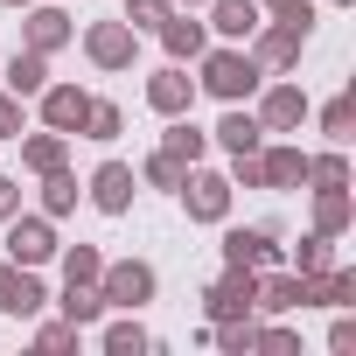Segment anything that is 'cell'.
<instances>
[{"label": "cell", "instance_id": "cell-14", "mask_svg": "<svg viewBox=\"0 0 356 356\" xmlns=\"http://www.w3.org/2000/svg\"><path fill=\"white\" fill-rule=\"evenodd\" d=\"M49 293H42V280H35V266H0V314H35Z\"/></svg>", "mask_w": 356, "mask_h": 356}, {"label": "cell", "instance_id": "cell-35", "mask_svg": "<svg viewBox=\"0 0 356 356\" xmlns=\"http://www.w3.org/2000/svg\"><path fill=\"white\" fill-rule=\"evenodd\" d=\"M328 245H335V238H321V231H314V238H300V245H293V273H321V266H335V259H328Z\"/></svg>", "mask_w": 356, "mask_h": 356}, {"label": "cell", "instance_id": "cell-37", "mask_svg": "<svg viewBox=\"0 0 356 356\" xmlns=\"http://www.w3.org/2000/svg\"><path fill=\"white\" fill-rule=\"evenodd\" d=\"M29 133V119H22V98L15 91H0V140H22Z\"/></svg>", "mask_w": 356, "mask_h": 356}, {"label": "cell", "instance_id": "cell-39", "mask_svg": "<svg viewBox=\"0 0 356 356\" xmlns=\"http://www.w3.org/2000/svg\"><path fill=\"white\" fill-rule=\"evenodd\" d=\"M328 349H335V356H356V321H349V314L328 328Z\"/></svg>", "mask_w": 356, "mask_h": 356}, {"label": "cell", "instance_id": "cell-13", "mask_svg": "<svg viewBox=\"0 0 356 356\" xmlns=\"http://www.w3.org/2000/svg\"><path fill=\"white\" fill-rule=\"evenodd\" d=\"M147 105L161 112V119H182L189 105H196V77L175 63V70H161V77H147Z\"/></svg>", "mask_w": 356, "mask_h": 356}, {"label": "cell", "instance_id": "cell-41", "mask_svg": "<svg viewBox=\"0 0 356 356\" xmlns=\"http://www.w3.org/2000/svg\"><path fill=\"white\" fill-rule=\"evenodd\" d=\"M259 8H273V15H307L314 0H259Z\"/></svg>", "mask_w": 356, "mask_h": 356}, {"label": "cell", "instance_id": "cell-2", "mask_svg": "<svg viewBox=\"0 0 356 356\" xmlns=\"http://www.w3.org/2000/svg\"><path fill=\"white\" fill-rule=\"evenodd\" d=\"M259 63H252V49H203V77H196V91H210V98H224V105H245L252 91H259Z\"/></svg>", "mask_w": 356, "mask_h": 356}, {"label": "cell", "instance_id": "cell-34", "mask_svg": "<svg viewBox=\"0 0 356 356\" xmlns=\"http://www.w3.org/2000/svg\"><path fill=\"white\" fill-rule=\"evenodd\" d=\"M168 15H175V0H126V29H133V35H140V29H161Z\"/></svg>", "mask_w": 356, "mask_h": 356}, {"label": "cell", "instance_id": "cell-24", "mask_svg": "<svg viewBox=\"0 0 356 356\" xmlns=\"http://www.w3.org/2000/svg\"><path fill=\"white\" fill-rule=\"evenodd\" d=\"M49 84V56H35V49H15V63H8V91L15 98H35Z\"/></svg>", "mask_w": 356, "mask_h": 356}, {"label": "cell", "instance_id": "cell-44", "mask_svg": "<svg viewBox=\"0 0 356 356\" xmlns=\"http://www.w3.org/2000/svg\"><path fill=\"white\" fill-rule=\"evenodd\" d=\"M335 8H349V0H335Z\"/></svg>", "mask_w": 356, "mask_h": 356}, {"label": "cell", "instance_id": "cell-29", "mask_svg": "<svg viewBox=\"0 0 356 356\" xmlns=\"http://www.w3.org/2000/svg\"><path fill=\"white\" fill-rule=\"evenodd\" d=\"M126 133V112L112 105V98H91V112H84V140H119Z\"/></svg>", "mask_w": 356, "mask_h": 356}, {"label": "cell", "instance_id": "cell-11", "mask_svg": "<svg viewBox=\"0 0 356 356\" xmlns=\"http://www.w3.org/2000/svg\"><path fill=\"white\" fill-rule=\"evenodd\" d=\"M307 307V273H259V300H252V314H300Z\"/></svg>", "mask_w": 356, "mask_h": 356}, {"label": "cell", "instance_id": "cell-16", "mask_svg": "<svg viewBox=\"0 0 356 356\" xmlns=\"http://www.w3.org/2000/svg\"><path fill=\"white\" fill-rule=\"evenodd\" d=\"M91 203H98L105 217H126V210H133V168H126V161H105V168L91 175Z\"/></svg>", "mask_w": 356, "mask_h": 356}, {"label": "cell", "instance_id": "cell-8", "mask_svg": "<svg viewBox=\"0 0 356 356\" xmlns=\"http://www.w3.org/2000/svg\"><path fill=\"white\" fill-rule=\"evenodd\" d=\"M84 56H91L98 70H133L140 35H133L126 22H91V29H84Z\"/></svg>", "mask_w": 356, "mask_h": 356}, {"label": "cell", "instance_id": "cell-15", "mask_svg": "<svg viewBox=\"0 0 356 356\" xmlns=\"http://www.w3.org/2000/svg\"><path fill=\"white\" fill-rule=\"evenodd\" d=\"M300 119H307V91H300V84H273V91L259 98V126H266V133H293Z\"/></svg>", "mask_w": 356, "mask_h": 356}, {"label": "cell", "instance_id": "cell-36", "mask_svg": "<svg viewBox=\"0 0 356 356\" xmlns=\"http://www.w3.org/2000/svg\"><path fill=\"white\" fill-rule=\"evenodd\" d=\"M259 356H300V335L293 328H259Z\"/></svg>", "mask_w": 356, "mask_h": 356}, {"label": "cell", "instance_id": "cell-19", "mask_svg": "<svg viewBox=\"0 0 356 356\" xmlns=\"http://www.w3.org/2000/svg\"><path fill=\"white\" fill-rule=\"evenodd\" d=\"M63 161H70V133H49V126H42V133L22 140V168H29V175H49V168H63Z\"/></svg>", "mask_w": 356, "mask_h": 356}, {"label": "cell", "instance_id": "cell-18", "mask_svg": "<svg viewBox=\"0 0 356 356\" xmlns=\"http://www.w3.org/2000/svg\"><path fill=\"white\" fill-rule=\"evenodd\" d=\"M349 300H356V273H349V266L307 273V307H349Z\"/></svg>", "mask_w": 356, "mask_h": 356}, {"label": "cell", "instance_id": "cell-42", "mask_svg": "<svg viewBox=\"0 0 356 356\" xmlns=\"http://www.w3.org/2000/svg\"><path fill=\"white\" fill-rule=\"evenodd\" d=\"M175 8H210V0H175Z\"/></svg>", "mask_w": 356, "mask_h": 356}, {"label": "cell", "instance_id": "cell-25", "mask_svg": "<svg viewBox=\"0 0 356 356\" xmlns=\"http://www.w3.org/2000/svg\"><path fill=\"white\" fill-rule=\"evenodd\" d=\"M77 210V175L70 168H49L42 175V217H70Z\"/></svg>", "mask_w": 356, "mask_h": 356}, {"label": "cell", "instance_id": "cell-27", "mask_svg": "<svg viewBox=\"0 0 356 356\" xmlns=\"http://www.w3.org/2000/svg\"><path fill=\"white\" fill-rule=\"evenodd\" d=\"M56 307H63V321L91 328V321L105 314V293H98V286H63V300H56Z\"/></svg>", "mask_w": 356, "mask_h": 356}, {"label": "cell", "instance_id": "cell-17", "mask_svg": "<svg viewBox=\"0 0 356 356\" xmlns=\"http://www.w3.org/2000/svg\"><path fill=\"white\" fill-rule=\"evenodd\" d=\"M224 154H259L266 147V126H259V112H245V105H231L224 119H217V133H210Z\"/></svg>", "mask_w": 356, "mask_h": 356}, {"label": "cell", "instance_id": "cell-9", "mask_svg": "<svg viewBox=\"0 0 356 356\" xmlns=\"http://www.w3.org/2000/svg\"><path fill=\"white\" fill-rule=\"evenodd\" d=\"M8 259L15 266H49L56 259V231H49V217H8Z\"/></svg>", "mask_w": 356, "mask_h": 356}, {"label": "cell", "instance_id": "cell-23", "mask_svg": "<svg viewBox=\"0 0 356 356\" xmlns=\"http://www.w3.org/2000/svg\"><path fill=\"white\" fill-rule=\"evenodd\" d=\"M161 147H168L175 161H182V168H196V161L210 154V133H203V126H196V119L182 112V119H175V126H168V140H161Z\"/></svg>", "mask_w": 356, "mask_h": 356}, {"label": "cell", "instance_id": "cell-6", "mask_svg": "<svg viewBox=\"0 0 356 356\" xmlns=\"http://www.w3.org/2000/svg\"><path fill=\"white\" fill-rule=\"evenodd\" d=\"M224 266H245V273H273L280 266V231L273 224H238V231H224Z\"/></svg>", "mask_w": 356, "mask_h": 356}, {"label": "cell", "instance_id": "cell-12", "mask_svg": "<svg viewBox=\"0 0 356 356\" xmlns=\"http://www.w3.org/2000/svg\"><path fill=\"white\" fill-rule=\"evenodd\" d=\"M252 161H259V189H293V182H307V154H300V147H286V140L259 147Z\"/></svg>", "mask_w": 356, "mask_h": 356}, {"label": "cell", "instance_id": "cell-5", "mask_svg": "<svg viewBox=\"0 0 356 356\" xmlns=\"http://www.w3.org/2000/svg\"><path fill=\"white\" fill-rule=\"evenodd\" d=\"M252 300H259V273L224 266V280L203 293V314H210V328H217V321H245V314H252Z\"/></svg>", "mask_w": 356, "mask_h": 356}, {"label": "cell", "instance_id": "cell-26", "mask_svg": "<svg viewBox=\"0 0 356 356\" xmlns=\"http://www.w3.org/2000/svg\"><path fill=\"white\" fill-rule=\"evenodd\" d=\"M98 273H105V252L98 245H70L63 252V286H98Z\"/></svg>", "mask_w": 356, "mask_h": 356}, {"label": "cell", "instance_id": "cell-21", "mask_svg": "<svg viewBox=\"0 0 356 356\" xmlns=\"http://www.w3.org/2000/svg\"><path fill=\"white\" fill-rule=\"evenodd\" d=\"M210 29L231 35V42H245L259 29V0H210Z\"/></svg>", "mask_w": 356, "mask_h": 356}, {"label": "cell", "instance_id": "cell-28", "mask_svg": "<svg viewBox=\"0 0 356 356\" xmlns=\"http://www.w3.org/2000/svg\"><path fill=\"white\" fill-rule=\"evenodd\" d=\"M307 182H314V189H349V161H342V147L307 154Z\"/></svg>", "mask_w": 356, "mask_h": 356}, {"label": "cell", "instance_id": "cell-30", "mask_svg": "<svg viewBox=\"0 0 356 356\" xmlns=\"http://www.w3.org/2000/svg\"><path fill=\"white\" fill-rule=\"evenodd\" d=\"M217 349L224 356H259V321L245 314V321H217Z\"/></svg>", "mask_w": 356, "mask_h": 356}, {"label": "cell", "instance_id": "cell-33", "mask_svg": "<svg viewBox=\"0 0 356 356\" xmlns=\"http://www.w3.org/2000/svg\"><path fill=\"white\" fill-rule=\"evenodd\" d=\"M140 175H147V182H154V189H182V175H189V168H182V161H175V154H168V147H154V154H147V168H140Z\"/></svg>", "mask_w": 356, "mask_h": 356}, {"label": "cell", "instance_id": "cell-4", "mask_svg": "<svg viewBox=\"0 0 356 356\" xmlns=\"http://www.w3.org/2000/svg\"><path fill=\"white\" fill-rule=\"evenodd\" d=\"M98 293H105V307H147L154 300V266L147 259H119V266H105L98 273Z\"/></svg>", "mask_w": 356, "mask_h": 356}, {"label": "cell", "instance_id": "cell-3", "mask_svg": "<svg viewBox=\"0 0 356 356\" xmlns=\"http://www.w3.org/2000/svg\"><path fill=\"white\" fill-rule=\"evenodd\" d=\"M182 210H189V224H224L231 217V175H210V168H189L182 175Z\"/></svg>", "mask_w": 356, "mask_h": 356}, {"label": "cell", "instance_id": "cell-20", "mask_svg": "<svg viewBox=\"0 0 356 356\" xmlns=\"http://www.w3.org/2000/svg\"><path fill=\"white\" fill-rule=\"evenodd\" d=\"M161 42H168V56H175V63H189V56H203V49H210V29H203V22H189V15H168V22H161Z\"/></svg>", "mask_w": 356, "mask_h": 356}, {"label": "cell", "instance_id": "cell-43", "mask_svg": "<svg viewBox=\"0 0 356 356\" xmlns=\"http://www.w3.org/2000/svg\"><path fill=\"white\" fill-rule=\"evenodd\" d=\"M0 8H29V0H0Z\"/></svg>", "mask_w": 356, "mask_h": 356}, {"label": "cell", "instance_id": "cell-7", "mask_svg": "<svg viewBox=\"0 0 356 356\" xmlns=\"http://www.w3.org/2000/svg\"><path fill=\"white\" fill-rule=\"evenodd\" d=\"M70 42H77V22H70L63 8H35V0H29V15H22V49L56 56V49H70Z\"/></svg>", "mask_w": 356, "mask_h": 356}, {"label": "cell", "instance_id": "cell-38", "mask_svg": "<svg viewBox=\"0 0 356 356\" xmlns=\"http://www.w3.org/2000/svg\"><path fill=\"white\" fill-rule=\"evenodd\" d=\"M35 349H77V321H49V328H35Z\"/></svg>", "mask_w": 356, "mask_h": 356}, {"label": "cell", "instance_id": "cell-10", "mask_svg": "<svg viewBox=\"0 0 356 356\" xmlns=\"http://www.w3.org/2000/svg\"><path fill=\"white\" fill-rule=\"evenodd\" d=\"M35 105H42V126H49V133H84L91 91H77V84H42V91H35Z\"/></svg>", "mask_w": 356, "mask_h": 356}, {"label": "cell", "instance_id": "cell-32", "mask_svg": "<svg viewBox=\"0 0 356 356\" xmlns=\"http://www.w3.org/2000/svg\"><path fill=\"white\" fill-rule=\"evenodd\" d=\"M349 126H356V91H342V98L321 105V133L328 140H349Z\"/></svg>", "mask_w": 356, "mask_h": 356}, {"label": "cell", "instance_id": "cell-22", "mask_svg": "<svg viewBox=\"0 0 356 356\" xmlns=\"http://www.w3.org/2000/svg\"><path fill=\"white\" fill-rule=\"evenodd\" d=\"M349 217H356L349 189H314V231H321V238H342V231H349Z\"/></svg>", "mask_w": 356, "mask_h": 356}, {"label": "cell", "instance_id": "cell-1", "mask_svg": "<svg viewBox=\"0 0 356 356\" xmlns=\"http://www.w3.org/2000/svg\"><path fill=\"white\" fill-rule=\"evenodd\" d=\"M307 35H314V8L307 15H273V22L252 29V63L259 70H293L300 49H307Z\"/></svg>", "mask_w": 356, "mask_h": 356}, {"label": "cell", "instance_id": "cell-40", "mask_svg": "<svg viewBox=\"0 0 356 356\" xmlns=\"http://www.w3.org/2000/svg\"><path fill=\"white\" fill-rule=\"evenodd\" d=\"M22 210V182H15V175H0V224H8Z\"/></svg>", "mask_w": 356, "mask_h": 356}, {"label": "cell", "instance_id": "cell-31", "mask_svg": "<svg viewBox=\"0 0 356 356\" xmlns=\"http://www.w3.org/2000/svg\"><path fill=\"white\" fill-rule=\"evenodd\" d=\"M154 342H147V328L140 321H112L105 328V356H147Z\"/></svg>", "mask_w": 356, "mask_h": 356}]
</instances>
